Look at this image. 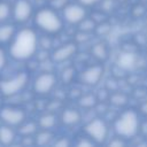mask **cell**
I'll list each match as a JSON object with an SVG mask.
<instances>
[{
    "instance_id": "31",
    "label": "cell",
    "mask_w": 147,
    "mask_h": 147,
    "mask_svg": "<svg viewBox=\"0 0 147 147\" xmlns=\"http://www.w3.org/2000/svg\"><path fill=\"white\" fill-rule=\"evenodd\" d=\"M76 41H79V42H82V41H86V40H88L90 39V37H88V32H84V31H80L79 30V32L76 34Z\"/></svg>"
},
{
    "instance_id": "6",
    "label": "cell",
    "mask_w": 147,
    "mask_h": 147,
    "mask_svg": "<svg viewBox=\"0 0 147 147\" xmlns=\"http://www.w3.org/2000/svg\"><path fill=\"white\" fill-rule=\"evenodd\" d=\"M57 83L56 76L51 71L41 72L33 82V91L39 95H46L53 91Z\"/></svg>"
},
{
    "instance_id": "26",
    "label": "cell",
    "mask_w": 147,
    "mask_h": 147,
    "mask_svg": "<svg viewBox=\"0 0 147 147\" xmlns=\"http://www.w3.org/2000/svg\"><path fill=\"white\" fill-rule=\"evenodd\" d=\"M94 145H95V142L88 137H84V138L82 137L77 141V146L78 147H93Z\"/></svg>"
},
{
    "instance_id": "21",
    "label": "cell",
    "mask_w": 147,
    "mask_h": 147,
    "mask_svg": "<svg viewBox=\"0 0 147 147\" xmlns=\"http://www.w3.org/2000/svg\"><path fill=\"white\" fill-rule=\"evenodd\" d=\"M78 26H79V30H80V31H84V32H91V31L95 30L96 23H95V21H94L92 17H91V18L85 17V18L78 24Z\"/></svg>"
},
{
    "instance_id": "8",
    "label": "cell",
    "mask_w": 147,
    "mask_h": 147,
    "mask_svg": "<svg viewBox=\"0 0 147 147\" xmlns=\"http://www.w3.org/2000/svg\"><path fill=\"white\" fill-rule=\"evenodd\" d=\"M0 118L7 125H10V126H20L25 121V113L21 108L3 107L0 110Z\"/></svg>"
},
{
    "instance_id": "29",
    "label": "cell",
    "mask_w": 147,
    "mask_h": 147,
    "mask_svg": "<svg viewBox=\"0 0 147 147\" xmlns=\"http://www.w3.org/2000/svg\"><path fill=\"white\" fill-rule=\"evenodd\" d=\"M38 45H40L41 48L44 51H46V49H49L52 47V40L48 37H42L40 40L38 39Z\"/></svg>"
},
{
    "instance_id": "24",
    "label": "cell",
    "mask_w": 147,
    "mask_h": 147,
    "mask_svg": "<svg viewBox=\"0 0 147 147\" xmlns=\"http://www.w3.org/2000/svg\"><path fill=\"white\" fill-rule=\"evenodd\" d=\"M74 77H75V69L71 68V67L65 68V69L62 71V74H61V80H62L63 84H69V83H71V80L74 79Z\"/></svg>"
},
{
    "instance_id": "23",
    "label": "cell",
    "mask_w": 147,
    "mask_h": 147,
    "mask_svg": "<svg viewBox=\"0 0 147 147\" xmlns=\"http://www.w3.org/2000/svg\"><path fill=\"white\" fill-rule=\"evenodd\" d=\"M11 14V7L8 2L0 1V22H5Z\"/></svg>"
},
{
    "instance_id": "12",
    "label": "cell",
    "mask_w": 147,
    "mask_h": 147,
    "mask_svg": "<svg viewBox=\"0 0 147 147\" xmlns=\"http://www.w3.org/2000/svg\"><path fill=\"white\" fill-rule=\"evenodd\" d=\"M116 64L119 69L127 71V70H132L136 64H137V55L134 52L132 51H123L118 54L117 60H116Z\"/></svg>"
},
{
    "instance_id": "33",
    "label": "cell",
    "mask_w": 147,
    "mask_h": 147,
    "mask_svg": "<svg viewBox=\"0 0 147 147\" xmlns=\"http://www.w3.org/2000/svg\"><path fill=\"white\" fill-rule=\"evenodd\" d=\"M6 61H7V59H6V52H5L3 48L0 47V71L5 68V65H6Z\"/></svg>"
},
{
    "instance_id": "30",
    "label": "cell",
    "mask_w": 147,
    "mask_h": 147,
    "mask_svg": "<svg viewBox=\"0 0 147 147\" xmlns=\"http://www.w3.org/2000/svg\"><path fill=\"white\" fill-rule=\"evenodd\" d=\"M54 146H56V147H68V146H70V140L65 137H61L56 141H54Z\"/></svg>"
},
{
    "instance_id": "16",
    "label": "cell",
    "mask_w": 147,
    "mask_h": 147,
    "mask_svg": "<svg viewBox=\"0 0 147 147\" xmlns=\"http://www.w3.org/2000/svg\"><path fill=\"white\" fill-rule=\"evenodd\" d=\"M56 116L54 114H44L38 119V126L45 130H52L56 125Z\"/></svg>"
},
{
    "instance_id": "32",
    "label": "cell",
    "mask_w": 147,
    "mask_h": 147,
    "mask_svg": "<svg viewBox=\"0 0 147 147\" xmlns=\"http://www.w3.org/2000/svg\"><path fill=\"white\" fill-rule=\"evenodd\" d=\"M77 2L83 5L84 7H91V6H95L96 3L101 2V0H77Z\"/></svg>"
},
{
    "instance_id": "18",
    "label": "cell",
    "mask_w": 147,
    "mask_h": 147,
    "mask_svg": "<svg viewBox=\"0 0 147 147\" xmlns=\"http://www.w3.org/2000/svg\"><path fill=\"white\" fill-rule=\"evenodd\" d=\"M53 139H54V134L51 132V130H45V129H42L40 132H38L34 138L36 144L39 146H46V145L51 144V141Z\"/></svg>"
},
{
    "instance_id": "10",
    "label": "cell",
    "mask_w": 147,
    "mask_h": 147,
    "mask_svg": "<svg viewBox=\"0 0 147 147\" xmlns=\"http://www.w3.org/2000/svg\"><path fill=\"white\" fill-rule=\"evenodd\" d=\"M33 14V7L29 0H16L13 8V16L17 23H24Z\"/></svg>"
},
{
    "instance_id": "25",
    "label": "cell",
    "mask_w": 147,
    "mask_h": 147,
    "mask_svg": "<svg viewBox=\"0 0 147 147\" xmlns=\"http://www.w3.org/2000/svg\"><path fill=\"white\" fill-rule=\"evenodd\" d=\"M68 3H69V0H51L49 1L51 8L55 10H62Z\"/></svg>"
},
{
    "instance_id": "3",
    "label": "cell",
    "mask_w": 147,
    "mask_h": 147,
    "mask_svg": "<svg viewBox=\"0 0 147 147\" xmlns=\"http://www.w3.org/2000/svg\"><path fill=\"white\" fill-rule=\"evenodd\" d=\"M114 129H115L116 134L124 139L133 138L140 129L139 116H138L137 111H134L132 109L123 111L116 118V121L114 123Z\"/></svg>"
},
{
    "instance_id": "19",
    "label": "cell",
    "mask_w": 147,
    "mask_h": 147,
    "mask_svg": "<svg viewBox=\"0 0 147 147\" xmlns=\"http://www.w3.org/2000/svg\"><path fill=\"white\" fill-rule=\"evenodd\" d=\"M37 127H38V124L34 123V122H23L21 125H20V133L23 136V137H30L32 136L33 133L37 132Z\"/></svg>"
},
{
    "instance_id": "1",
    "label": "cell",
    "mask_w": 147,
    "mask_h": 147,
    "mask_svg": "<svg viewBox=\"0 0 147 147\" xmlns=\"http://www.w3.org/2000/svg\"><path fill=\"white\" fill-rule=\"evenodd\" d=\"M38 47L37 33L29 28H24L15 33L10 46L9 54L17 61H25L31 59Z\"/></svg>"
},
{
    "instance_id": "34",
    "label": "cell",
    "mask_w": 147,
    "mask_h": 147,
    "mask_svg": "<svg viewBox=\"0 0 147 147\" xmlns=\"http://www.w3.org/2000/svg\"><path fill=\"white\" fill-rule=\"evenodd\" d=\"M140 111H141L142 114L147 115V101H146V102H144V103L141 105V107H140Z\"/></svg>"
},
{
    "instance_id": "9",
    "label": "cell",
    "mask_w": 147,
    "mask_h": 147,
    "mask_svg": "<svg viewBox=\"0 0 147 147\" xmlns=\"http://www.w3.org/2000/svg\"><path fill=\"white\" fill-rule=\"evenodd\" d=\"M103 71H105V69L101 64H94V65H91V67L86 68L85 70H83L79 75V79L85 85L95 86L101 80V78L103 76Z\"/></svg>"
},
{
    "instance_id": "5",
    "label": "cell",
    "mask_w": 147,
    "mask_h": 147,
    "mask_svg": "<svg viewBox=\"0 0 147 147\" xmlns=\"http://www.w3.org/2000/svg\"><path fill=\"white\" fill-rule=\"evenodd\" d=\"M84 132L95 144H103L108 138V126L102 118H93L84 126Z\"/></svg>"
},
{
    "instance_id": "28",
    "label": "cell",
    "mask_w": 147,
    "mask_h": 147,
    "mask_svg": "<svg viewBox=\"0 0 147 147\" xmlns=\"http://www.w3.org/2000/svg\"><path fill=\"white\" fill-rule=\"evenodd\" d=\"M109 30H110V25L105 23V22H101L100 25L95 26V31L98 34H106L107 32H109Z\"/></svg>"
},
{
    "instance_id": "7",
    "label": "cell",
    "mask_w": 147,
    "mask_h": 147,
    "mask_svg": "<svg viewBox=\"0 0 147 147\" xmlns=\"http://www.w3.org/2000/svg\"><path fill=\"white\" fill-rule=\"evenodd\" d=\"M63 20L70 24H79L86 17V9L80 3H68L62 9Z\"/></svg>"
},
{
    "instance_id": "15",
    "label": "cell",
    "mask_w": 147,
    "mask_h": 147,
    "mask_svg": "<svg viewBox=\"0 0 147 147\" xmlns=\"http://www.w3.org/2000/svg\"><path fill=\"white\" fill-rule=\"evenodd\" d=\"M15 26L11 24L0 25V44H6L13 40L15 36Z\"/></svg>"
},
{
    "instance_id": "14",
    "label": "cell",
    "mask_w": 147,
    "mask_h": 147,
    "mask_svg": "<svg viewBox=\"0 0 147 147\" xmlns=\"http://www.w3.org/2000/svg\"><path fill=\"white\" fill-rule=\"evenodd\" d=\"M15 140V132L10 127V125H2L0 126V144L2 145H10Z\"/></svg>"
},
{
    "instance_id": "20",
    "label": "cell",
    "mask_w": 147,
    "mask_h": 147,
    "mask_svg": "<svg viewBox=\"0 0 147 147\" xmlns=\"http://www.w3.org/2000/svg\"><path fill=\"white\" fill-rule=\"evenodd\" d=\"M98 100L95 98V95L93 94H85V95H82L78 100V103L82 108H85V109H90V108H93L95 105H96Z\"/></svg>"
},
{
    "instance_id": "22",
    "label": "cell",
    "mask_w": 147,
    "mask_h": 147,
    "mask_svg": "<svg viewBox=\"0 0 147 147\" xmlns=\"http://www.w3.org/2000/svg\"><path fill=\"white\" fill-rule=\"evenodd\" d=\"M109 99H110V102L117 107H122L127 102V96L123 93H114L110 95Z\"/></svg>"
},
{
    "instance_id": "13",
    "label": "cell",
    "mask_w": 147,
    "mask_h": 147,
    "mask_svg": "<svg viewBox=\"0 0 147 147\" xmlns=\"http://www.w3.org/2000/svg\"><path fill=\"white\" fill-rule=\"evenodd\" d=\"M82 121V115L77 109L67 108L61 114V122L67 126H72Z\"/></svg>"
},
{
    "instance_id": "2",
    "label": "cell",
    "mask_w": 147,
    "mask_h": 147,
    "mask_svg": "<svg viewBox=\"0 0 147 147\" xmlns=\"http://www.w3.org/2000/svg\"><path fill=\"white\" fill-rule=\"evenodd\" d=\"M34 24L44 32L54 34L59 33L63 29V20L56 13L55 9L48 8H40L34 14Z\"/></svg>"
},
{
    "instance_id": "11",
    "label": "cell",
    "mask_w": 147,
    "mask_h": 147,
    "mask_svg": "<svg viewBox=\"0 0 147 147\" xmlns=\"http://www.w3.org/2000/svg\"><path fill=\"white\" fill-rule=\"evenodd\" d=\"M77 52V45L75 42H67V44H63L59 47H56L51 57H52V61L55 62V63H61V62H65L68 61L70 57H72Z\"/></svg>"
},
{
    "instance_id": "4",
    "label": "cell",
    "mask_w": 147,
    "mask_h": 147,
    "mask_svg": "<svg viewBox=\"0 0 147 147\" xmlns=\"http://www.w3.org/2000/svg\"><path fill=\"white\" fill-rule=\"evenodd\" d=\"M29 75L24 71L16 74L15 76L0 80V93L3 96H13L20 93L28 84Z\"/></svg>"
},
{
    "instance_id": "17",
    "label": "cell",
    "mask_w": 147,
    "mask_h": 147,
    "mask_svg": "<svg viewBox=\"0 0 147 147\" xmlns=\"http://www.w3.org/2000/svg\"><path fill=\"white\" fill-rule=\"evenodd\" d=\"M91 53L99 61H106L108 57V48H107L106 44H103V42L94 44L91 49Z\"/></svg>"
},
{
    "instance_id": "27",
    "label": "cell",
    "mask_w": 147,
    "mask_h": 147,
    "mask_svg": "<svg viewBox=\"0 0 147 147\" xmlns=\"http://www.w3.org/2000/svg\"><path fill=\"white\" fill-rule=\"evenodd\" d=\"M108 145L111 146V147H124V146L126 145V142H125V139H124V138L117 136V137L113 138V139L108 142Z\"/></svg>"
}]
</instances>
